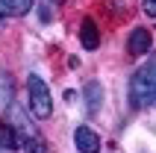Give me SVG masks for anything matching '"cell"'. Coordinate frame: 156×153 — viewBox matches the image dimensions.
Returning <instances> with one entry per match:
<instances>
[{
	"mask_svg": "<svg viewBox=\"0 0 156 153\" xmlns=\"http://www.w3.org/2000/svg\"><path fill=\"white\" fill-rule=\"evenodd\" d=\"M53 3H62V0H53Z\"/></svg>",
	"mask_w": 156,
	"mask_h": 153,
	"instance_id": "7c38bea8",
	"label": "cell"
},
{
	"mask_svg": "<svg viewBox=\"0 0 156 153\" xmlns=\"http://www.w3.org/2000/svg\"><path fill=\"white\" fill-rule=\"evenodd\" d=\"M80 44L86 47V50H94L97 44H100V35H97V24L91 18H86L83 24H80Z\"/></svg>",
	"mask_w": 156,
	"mask_h": 153,
	"instance_id": "5b68a950",
	"label": "cell"
},
{
	"mask_svg": "<svg viewBox=\"0 0 156 153\" xmlns=\"http://www.w3.org/2000/svg\"><path fill=\"white\" fill-rule=\"evenodd\" d=\"M100 103H103V88H100V83H88L86 85V106H88V112L94 115V112L100 109Z\"/></svg>",
	"mask_w": 156,
	"mask_h": 153,
	"instance_id": "52a82bcc",
	"label": "cell"
},
{
	"mask_svg": "<svg viewBox=\"0 0 156 153\" xmlns=\"http://www.w3.org/2000/svg\"><path fill=\"white\" fill-rule=\"evenodd\" d=\"M18 144H21L18 141V130L12 124H0V147L3 150H15Z\"/></svg>",
	"mask_w": 156,
	"mask_h": 153,
	"instance_id": "ba28073f",
	"label": "cell"
},
{
	"mask_svg": "<svg viewBox=\"0 0 156 153\" xmlns=\"http://www.w3.org/2000/svg\"><path fill=\"white\" fill-rule=\"evenodd\" d=\"M27 94H30V112L38 121H47L53 115V100H50V88L38 74L27 76Z\"/></svg>",
	"mask_w": 156,
	"mask_h": 153,
	"instance_id": "7a4b0ae2",
	"label": "cell"
},
{
	"mask_svg": "<svg viewBox=\"0 0 156 153\" xmlns=\"http://www.w3.org/2000/svg\"><path fill=\"white\" fill-rule=\"evenodd\" d=\"M150 44H153L150 30L136 27V30L130 33V38H127V53H133V56H144V53H150Z\"/></svg>",
	"mask_w": 156,
	"mask_h": 153,
	"instance_id": "3957f363",
	"label": "cell"
},
{
	"mask_svg": "<svg viewBox=\"0 0 156 153\" xmlns=\"http://www.w3.org/2000/svg\"><path fill=\"white\" fill-rule=\"evenodd\" d=\"M74 144H77L80 153H100V138H97L94 130H88V127L74 130Z\"/></svg>",
	"mask_w": 156,
	"mask_h": 153,
	"instance_id": "277c9868",
	"label": "cell"
},
{
	"mask_svg": "<svg viewBox=\"0 0 156 153\" xmlns=\"http://www.w3.org/2000/svg\"><path fill=\"white\" fill-rule=\"evenodd\" d=\"M35 0H0V18H12V15H27L33 9Z\"/></svg>",
	"mask_w": 156,
	"mask_h": 153,
	"instance_id": "8992f818",
	"label": "cell"
},
{
	"mask_svg": "<svg viewBox=\"0 0 156 153\" xmlns=\"http://www.w3.org/2000/svg\"><path fill=\"white\" fill-rule=\"evenodd\" d=\"M156 91V56L144 62L130 80V103L133 106H150Z\"/></svg>",
	"mask_w": 156,
	"mask_h": 153,
	"instance_id": "6da1fadb",
	"label": "cell"
},
{
	"mask_svg": "<svg viewBox=\"0 0 156 153\" xmlns=\"http://www.w3.org/2000/svg\"><path fill=\"white\" fill-rule=\"evenodd\" d=\"M24 153H47V150H44V141H38L35 136H30L24 141Z\"/></svg>",
	"mask_w": 156,
	"mask_h": 153,
	"instance_id": "9c48e42d",
	"label": "cell"
},
{
	"mask_svg": "<svg viewBox=\"0 0 156 153\" xmlns=\"http://www.w3.org/2000/svg\"><path fill=\"white\" fill-rule=\"evenodd\" d=\"M144 6V15H150V18H156V0H144L141 3Z\"/></svg>",
	"mask_w": 156,
	"mask_h": 153,
	"instance_id": "30bf717a",
	"label": "cell"
},
{
	"mask_svg": "<svg viewBox=\"0 0 156 153\" xmlns=\"http://www.w3.org/2000/svg\"><path fill=\"white\" fill-rule=\"evenodd\" d=\"M153 103H156V91H153Z\"/></svg>",
	"mask_w": 156,
	"mask_h": 153,
	"instance_id": "8fae6325",
	"label": "cell"
}]
</instances>
